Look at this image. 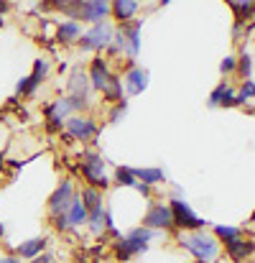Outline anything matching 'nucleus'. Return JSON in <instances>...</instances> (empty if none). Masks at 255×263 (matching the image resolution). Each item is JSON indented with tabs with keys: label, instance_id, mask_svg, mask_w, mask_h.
<instances>
[{
	"label": "nucleus",
	"instance_id": "f257e3e1",
	"mask_svg": "<svg viewBox=\"0 0 255 263\" xmlns=\"http://www.w3.org/2000/svg\"><path fill=\"white\" fill-rule=\"evenodd\" d=\"M179 243L197 258V261H204V263H212L217 256H220V243L214 235L204 233V230H191V233H184L179 238Z\"/></svg>",
	"mask_w": 255,
	"mask_h": 263
},
{
	"label": "nucleus",
	"instance_id": "f03ea898",
	"mask_svg": "<svg viewBox=\"0 0 255 263\" xmlns=\"http://www.w3.org/2000/svg\"><path fill=\"white\" fill-rule=\"evenodd\" d=\"M89 85L94 89H100L105 95L107 102H120V95H123V87H120V80L110 74L105 59H94L92 67H89V74H87Z\"/></svg>",
	"mask_w": 255,
	"mask_h": 263
},
{
	"label": "nucleus",
	"instance_id": "7ed1b4c3",
	"mask_svg": "<svg viewBox=\"0 0 255 263\" xmlns=\"http://www.w3.org/2000/svg\"><path fill=\"white\" fill-rule=\"evenodd\" d=\"M151 238H153V230H148V228H135L133 233H128L125 238H120V240L115 243L117 258H120V261H128V258H133L135 253L146 251L148 243H151Z\"/></svg>",
	"mask_w": 255,
	"mask_h": 263
},
{
	"label": "nucleus",
	"instance_id": "20e7f679",
	"mask_svg": "<svg viewBox=\"0 0 255 263\" xmlns=\"http://www.w3.org/2000/svg\"><path fill=\"white\" fill-rule=\"evenodd\" d=\"M169 210H171V217H173V228H184V230H202L207 222L199 217V215H194L191 212V207L184 202V199H179V197H173L171 199V204H169Z\"/></svg>",
	"mask_w": 255,
	"mask_h": 263
},
{
	"label": "nucleus",
	"instance_id": "39448f33",
	"mask_svg": "<svg viewBox=\"0 0 255 263\" xmlns=\"http://www.w3.org/2000/svg\"><path fill=\"white\" fill-rule=\"evenodd\" d=\"M112 44V28L107 23H94L85 36L80 39V49L82 51H97Z\"/></svg>",
	"mask_w": 255,
	"mask_h": 263
},
{
	"label": "nucleus",
	"instance_id": "423d86ee",
	"mask_svg": "<svg viewBox=\"0 0 255 263\" xmlns=\"http://www.w3.org/2000/svg\"><path fill=\"white\" fill-rule=\"evenodd\" d=\"M143 228H148V230H171L173 228V217H171L169 204L153 202L148 207V212L143 215Z\"/></svg>",
	"mask_w": 255,
	"mask_h": 263
},
{
	"label": "nucleus",
	"instance_id": "0eeeda50",
	"mask_svg": "<svg viewBox=\"0 0 255 263\" xmlns=\"http://www.w3.org/2000/svg\"><path fill=\"white\" fill-rule=\"evenodd\" d=\"M64 125H67V130L74 141H92L97 136V125L87 115H72V118L64 120Z\"/></svg>",
	"mask_w": 255,
	"mask_h": 263
},
{
	"label": "nucleus",
	"instance_id": "6e6552de",
	"mask_svg": "<svg viewBox=\"0 0 255 263\" xmlns=\"http://www.w3.org/2000/svg\"><path fill=\"white\" fill-rule=\"evenodd\" d=\"M72 199H74V184H72L69 179H64V181L56 186V192L51 194V199H49V212H51V215L67 212V207L72 204Z\"/></svg>",
	"mask_w": 255,
	"mask_h": 263
},
{
	"label": "nucleus",
	"instance_id": "1a4fd4ad",
	"mask_svg": "<svg viewBox=\"0 0 255 263\" xmlns=\"http://www.w3.org/2000/svg\"><path fill=\"white\" fill-rule=\"evenodd\" d=\"M46 74H49V62H46V59H36V64H33V74L18 82V95H21V97L33 95V89L46 80Z\"/></svg>",
	"mask_w": 255,
	"mask_h": 263
},
{
	"label": "nucleus",
	"instance_id": "9d476101",
	"mask_svg": "<svg viewBox=\"0 0 255 263\" xmlns=\"http://www.w3.org/2000/svg\"><path fill=\"white\" fill-rule=\"evenodd\" d=\"M107 15H110V0H85L80 18L94 26V23H105Z\"/></svg>",
	"mask_w": 255,
	"mask_h": 263
},
{
	"label": "nucleus",
	"instance_id": "9b49d317",
	"mask_svg": "<svg viewBox=\"0 0 255 263\" xmlns=\"http://www.w3.org/2000/svg\"><path fill=\"white\" fill-rule=\"evenodd\" d=\"M141 28H143V21L120 23V31H123V36L128 39V57H130V59L138 57V49H141Z\"/></svg>",
	"mask_w": 255,
	"mask_h": 263
},
{
	"label": "nucleus",
	"instance_id": "f8f14e48",
	"mask_svg": "<svg viewBox=\"0 0 255 263\" xmlns=\"http://www.w3.org/2000/svg\"><path fill=\"white\" fill-rule=\"evenodd\" d=\"M146 87H148V72L141 69V67H130L125 72V89H128V95H141Z\"/></svg>",
	"mask_w": 255,
	"mask_h": 263
},
{
	"label": "nucleus",
	"instance_id": "ddd939ff",
	"mask_svg": "<svg viewBox=\"0 0 255 263\" xmlns=\"http://www.w3.org/2000/svg\"><path fill=\"white\" fill-rule=\"evenodd\" d=\"M225 248H227V256L235 263H245V258L253 256V240L250 238L243 240V235L235 238V240H230V243H225Z\"/></svg>",
	"mask_w": 255,
	"mask_h": 263
},
{
	"label": "nucleus",
	"instance_id": "4468645a",
	"mask_svg": "<svg viewBox=\"0 0 255 263\" xmlns=\"http://www.w3.org/2000/svg\"><path fill=\"white\" fill-rule=\"evenodd\" d=\"M135 10H138V3H135V0H112V3H110V13H115V18H117L120 23L133 21Z\"/></svg>",
	"mask_w": 255,
	"mask_h": 263
},
{
	"label": "nucleus",
	"instance_id": "2eb2a0df",
	"mask_svg": "<svg viewBox=\"0 0 255 263\" xmlns=\"http://www.w3.org/2000/svg\"><path fill=\"white\" fill-rule=\"evenodd\" d=\"M46 243H49L46 238H31V240H26V243H21V246L15 248V256H18V258H36V256L44 253Z\"/></svg>",
	"mask_w": 255,
	"mask_h": 263
},
{
	"label": "nucleus",
	"instance_id": "dca6fc26",
	"mask_svg": "<svg viewBox=\"0 0 255 263\" xmlns=\"http://www.w3.org/2000/svg\"><path fill=\"white\" fill-rule=\"evenodd\" d=\"M80 36H82V31H80V23L77 21H64L56 28V39L62 44H74V41H80Z\"/></svg>",
	"mask_w": 255,
	"mask_h": 263
},
{
	"label": "nucleus",
	"instance_id": "f3484780",
	"mask_svg": "<svg viewBox=\"0 0 255 263\" xmlns=\"http://www.w3.org/2000/svg\"><path fill=\"white\" fill-rule=\"evenodd\" d=\"M67 220H69L72 228H80V225L87 222V210H85V204H82V199H80L77 194H74L72 204L67 207Z\"/></svg>",
	"mask_w": 255,
	"mask_h": 263
},
{
	"label": "nucleus",
	"instance_id": "a211bd4d",
	"mask_svg": "<svg viewBox=\"0 0 255 263\" xmlns=\"http://www.w3.org/2000/svg\"><path fill=\"white\" fill-rule=\"evenodd\" d=\"M133 176L141 181V184H146V186H153V184H161L166 174H164V169H133Z\"/></svg>",
	"mask_w": 255,
	"mask_h": 263
},
{
	"label": "nucleus",
	"instance_id": "6ab92c4d",
	"mask_svg": "<svg viewBox=\"0 0 255 263\" xmlns=\"http://www.w3.org/2000/svg\"><path fill=\"white\" fill-rule=\"evenodd\" d=\"M51 5H56L67 18H80V15H82L85 0H51Z\"/></svg>",
	"mask_w": 255,
	"mask_h": 263
},
{
	"label": "nucleus",
	"instance_id": "aec40b11",
	"mask_svg": "<svg viewBox=\"0 0 255 263\" xmlns=\"http://www.w3.org/2000/svg\"><path fill=\"white\" fill-rule=\"evenodd\" d=\"M87 89H89V80H87L85 72H72V80H69V95H77V97H87Z\"/></svg>",
	"mask_w": 255,
	"mask_h": 263
},
{
	"label": "nucleus",
	"instance_id": "412c9836",
	"mask_svg": "<svg viewBox=\"0 0 255 263\" xmlns=\"http://www.w3.org/2000/svg\"><path fill=\"white\" fill-rule=\"evenodd\" d=\"M87 222H89V230H92L94 235H100V233L105 230V210H102V204L87 212Z\"/></svg>",
	"mask_w": 255,
	"mask_h": 263
},
{
	"label": "nucleus",
	"instance_id": "4be33fe9",
	"mask_svg": "<svg viewBox=\"0 0 255 263\" xmlns=\"http://www.w3.org/2000/svg\"><path fill=\"white\" fill-rule=\"evenodd\" d=\"M227 3L235 8V13H238V23H245V21L253 18V0H227Z\"/></svg>",
	"mask_w": 255,
	"mask_h": 263
},
{
	"label": "nucleus",
	"instance_id": "5701e85b",
	"mask_svg": "<svg viewBox=\"0 0 255 263\" xmlns=\"http://www.w3.org/2000/svg\"><path fill=\"white\" fill-rule=\"evenodd\" d=\"M82 204H85V210H94V207H100L102 204V194H100V189H94V186H85L82 189Z\"/></svg>",
	"mask_w": 255,
	"mask_h": 263
},
{
	"label": "nucleus",
	"instance_id": "b1692460",
	"mask_svg": "<svg viewBox=\"0 0 255 263\" xmlns=\"http://www.w3.org/2000/svg\"><path fill=\"white\" fill-rule=\"evenodd\" d=\"M240 235H243L240 228H227V225L214 228V238H220V240H225V243H230V240H235V238H240Z\"/></svg>",
	"mask_w": 255,
	"mask_h": 263
},
{
	"label": "nucleus",
	"instance_id": "393cba45",
	"mask_svg": "<svg viewBox=\"0 0 255 263\" xmlns=\"http://www.w3.org/2000/svg\"><path fill=\"white\" fill-rule=\"evenodd\" d=\"M115 181H117L120 186H135V184H138V179L133 176V169H128V166H120V169L115 172Z\"/></svg>",
	"mask_w": 255,
	"mask_h": 263
},
{
	"label": "nucleus",
	"instance_id": "a878e982",
	"mask_svg": "<svg viewBox=\"0 0 255 263\" xmlns=\"http://www.w3.org/2000/svg\"><path fill=\"white\" fill-rule=\"evenodd\" d=\"M235 67L240 69V74H243V80H250V74H253V57L243 51V57L238 59V64H235Z\"/></svg>",
	"mask_w": 255,
	"mask_h": 263
},
{
	"label": "nucleus",
	"instance_id": "bb28decb",
	"mask_svg": "<svg viewBox=\"0 0 255 263\" xmlns=\"http://www.w3.org/2000/svg\"><path fill=\"white\" fill-rule=\"evenodd\" d=\"M82 166H94V169H105V161L97 151H82Z\"/></svg>",
	"mask_w": 255,
	"mask_h": 263
},
{
	"label": "nucleus",
	"instance_id": "cd10ccee",
	"mask_svg": "<svg viewBox=\"0 0 255 263\" xmlns=\"http://www.w3.org/2000/svg\"><path fill=\"white\" fill-rule=\"evenodd\" d=\"M46 120H49L46 125H49V130H51V133H56V130L62 128V123H64V118H62V115H59V112L54 110V105H51V107L46 110Z\"/></svg>",
	"mask_w": 255,
	"mask_h": 263
},
{
	"label": "nucleus",
	"instance_id": "c85d7f7f",
	"mask_svg": "<svg viewBox=\"0 0 255 263\" xmlns=\"http://www.w3.org/2000/svg\"><path fill=\"white\" fill-rule=\"evenodd\" d=\"M230 89V85L227 82H220L217 87L212 89V95H209V107H220V100L225 97V92Z\"/></svg>",
	"mask_w": 255,
	"mask_h": 263
},
{
	"label": "nucleus",
	"instance_id": "c756f323",
	"mask_svg": "<svg viewBox=\"0 0 255 263\" xmlns=\"http://www.w3.org/2000/svg\"><path fill=\"white\" fill-rule=\"evenodd\" d=\"M253 92H255L253 80H245L243 89H240V92L235 95V97H238V105H245V102H250V100H253Z\"/></svg>",
	"mask_w": 255,
	"mask_h": 263
},
{
	"label": "nucleus",
	"instance_id": "7c9ffc66",
	"mask_svg": "<svg viewBox=\"0 0 255 263\" xmlns=\"http://www.w3.org/2000/svg\"><path fill=\"white\" fill-rule=\"evenodd\" d=\"M54 217V228L56 230H69L72 225H69V220H67V212H59V215H51Z\"/></svg>",
	"mask_w": 255,
	"mask_h": 263
},
{
	"label": "nucleus",
	"instance_id": "2f4dec72",
	"mask_svg": "<svg viewBox=\"0 0 255 263\" xmlns=\"http://www.w3.org/2000/svg\"><path fill=\"white\" fill-rule=\"evenodd\" d=\"M125 110H128V105H125V102H123V100H120V102H117V105H115V110H112V112H110V120H112V123H117V120H120V118H123V115H125Z\"/></svg>",
	"mask_w": 255,
	"mask_h": 263
},
{
	"label": "nucleus",
	"instance_id": "473e14b6",
	"mask_svg": "<svg viewBox=\"0 0 255 263\" xmlns=\"http://www.w3.org/2000/svg\"><path fill=\"white\" fill-rule=\"evenodd\" d=\"M220 105H222V107H235V105H238V97H235V92H232V89H227V92H225V97L220 100Z\"/></svg>",
	"mask_w": 255,
	"mask_h": 263
},
{
	"label": "nucleus",
	"instance_id": "72a5a7b5",
	"mask_svg": "<svg viewBox=\"0 0 255 263\" xmlns=\"http://www.w3.org/2000/svg\"><path fill=\"white\" fill-rule=\"evenodd\" d=\"M235 64H238V59H235V57H227V59H225V62L220 64V69H222V72L227 74V72H232V69H235Z\"/></svg>",
	"mask_w": 255,
	"mask_h": 263
},
{
	"label": "nucleus",
	"instance_id": "f704fd0d",
	"mask_svg": "<svg viewBox=\"0 0 255 263\" xmlns=\"http://www.w3.org/2000/svg\"><path fill=\"white\" fill-rule=\"evenodd\" d=\"M31 263H51V256H36L31 258Z\"/></svg>",
	"mask_w": 255,
	"mask_h": 263
},
{
	"label": "nucleus",
	"instance_id": "c9c22d12",
	"mask_svg": "<svg viewBox=\"0 0 255 263\" xmlns=\"http://www.w3.org/2000/svg\"><path fill=\"white\" fill-rule=\"evenodd\" d=\"M0 263H21L18 256H5V258H0Z\"/></svg>",
	"mask_w": 255,
	"mask_h": 263
},
{
	"label": "nucleus",
	"instance_id": "e433bc0d",
	"mask_svg": "<svg viewBox=\"0 0 255 263\" xmlns=\"http://www.w3.org/2000/svg\"><path fill=\"white\" fill-rule=\"evenodd\" d=\"M5 10H8V3H5V0H0V15H3Z\"/></svg>",
	"mask_w": 255,
	"mask_h": 263
},
{
	"label": "nucleus",
	"instance_id": "4c0bfd02",
	"mask_svg": "<svg viewBox=\"0 0 255 263\" xmlns=\"http://www.w3.org/2000/svg\"><path fill=\"white\" fill-rule=\"evenodd\" d=\"M3 233H5V230H3V225H0V238H3Z\"/></svg>",
	"mask_w": 255,
	"mask_h": 263
},
{
	"label": "nucleus",
	"instance_id": "58836bf2",
	"mask_svg": "<svg viewBox=\"0 0 255 263\" xmlns=\"http://www.w3.org/2000/svg\"><path fill=\"white\" fill-rule=\"evenodd\" d=\"M0 169H3V156H0Z\"/></svg>",
	"mask_w": 255,
	"mask_h": 263
},
{
	"label": "nucleus",
	"instance_id": "ea45409f",
	"mask_svg": "<svg viewBox=\"0 0 255 263\" xmlns=\"http://www.w3.org/2000/svg\"><path fill=\"white\" fill-rule=\"evenodd\" d=\"M161 3H164V5H166V3H171V0H161Z\"/></svg>",
	"mask_w": 255,
	"mask_h": 263
},
{
	"label": "nucleus",
	"instance_id": "a19ab883",
	"mask_svg": "<svg viewBox=\"0 0 255 263\" xmlns=\"http://www.w3.org/2000/svg\"><path fill=\"white\" fill-rule=\"evenodd\" d=\"M199 263H204V261H199Z\"/></svg>",
	"mask_w": 255,
	"mask_h": 263
},
{
	"label": "nucleus",
	"instance_id": "79ce46f5",
	"mask_svg": "<svg viewBox=\"0 0 255 263\" xmlns=\"http://www.w3.org/2000/svg\"><path fill=\"white\" fill-rule=\"evenodd\" d=\"M135 3H138V0H135Z\"/></svg>",
	"mask_w": 255,
	"mask_h": 263
}]
</instances>
